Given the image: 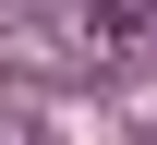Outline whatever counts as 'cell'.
I'll return each instance as SVG.
<instances>
[{
	"instance_id": "1",
	"label": "cell",
	"mask_w": 157,
	"mask_h": 145,
	"mask_svg": "<svg viewBox=\"0 0 157 145\" xmlns=\"http://www.w3.org/2000/svg\"><path fill=\"white\" fill-rule=\"evenodd\" d=\"M85 24H97V48H145V24H157V0H97Z\"/></svg>"
}]
</instances>
